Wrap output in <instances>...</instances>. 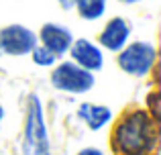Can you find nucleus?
I'll return each mask as SVG.
<instances>
[{
    "mask_svg": "<svg viewBox=\"0 0 161 155\" xmlns=\"http://www.w3.org/2000/svg\"><path fill=\"white\" fill-rule=\"evenodd\" d=\"M67 53H69L71 61L75 65H80L82 69H86L90 74L100 72L104 68V51L100 49L98 43H94L90 39H84V37L74 39V43H71Z\"/></svg>",
    "mask_w": 161,
    "mask_h": 155,
    "instance_id": "7",
    "label": "nucleus"
},
{
    "mask_svg": "<svg viewBox=\"0 0 161 155\" xmlns=\"http://www.w3.org/2000/svg\"><path fill=\"white\" fill-rule=\"evenodd\" d=\"M75 155H104V151L98 149V147H84V149H80Z\"/></svg>",
    "mask_w": 161,
    "mask_h": 155,
    "instance_id": "13",
    "label": "nucleus"
},
{
    "mask_svg": "<svg viewBox=\"0 0 161 155\" xmlns=\"http://www.w3.org/2000/svg\"><path fill=\"white\" fill-rule=\"evenodd\" d=\"M118 2H122V4H137V2H141V0H118Z\"/></svg>",
    "mask_w": 161,
    "mask_h": 155,
    "instance_id": "15",
    "label": "nucleus"
},
{
    "mask_svg": "<svg viewBox=\"0 0 161 155\" xmlns=\"http://www.w3.org/2000/svg\"><path fill=\"white\" fill-rule=\"evenodd\" d=\"M130 35H133V25L125 19V16H112L106 20L98 35V45L100 49L118 53L126 43H129Z\"/></svg>",
    "mask_w": 161,
    "mask_h": 155,
    "instance_id": "6",
    "label": "nucleus"
},
{
    "mask_svg": "<svg viewBox=\"0 0 161 155\" xmlns=\"http://www.w3.org/2000/svg\"><path fill=\"white\" fill-rule=\"evenodd\" d=\"M108 0H75V10L84 20H100L106 12Z\"/></svg>",
    "mask_w": 161,
    "mask_h": 155,
    "instance_id": "10",
    "label": "nucleus"
},
{
    "mask_svg": "<svg viewBox=\"0 0 161 155\" xmlns=\"http://www.w3.org/2000/svg\"><path fill=\"white\" fill-rule=\"evenodd\" d=\"M78 119L86 125L90 131H102L112 123V110L104 104L82 102L78 106Z\"/></svg>",
    "mask_w": 161,
    "mask_h": 155,
    "instance_id": "9",
    "label": "nucleus"
},
{
    "mask_svg": "<svg viewBox=\"0 0 161 155\" xmlns=\"http://www.w3.org/2000/svg\"><path fill=\"white\" fill-rule=\"evenodd\" d=\"M37 43L43 45L45 49L53 53L57 57H63L69 51L71 43H74V35L67 27L57 23H45L37 33Z\"/></svg>",
    "mask_w": 161,
    "mask_h": 155,
    "instance_id": "8",
    "label": "nucleus"
},
{
    "mask_svg": "<svg viewBox=\"0 0 161 155\" xmlns=\"http://www.w3.org/2000/svg\"><path fill=\"white\" fill-rule=\"evenodd\" d=\"M37 33L25 25H6L0 29V57H23L35 49Z\"/></svg>",
    "mask_w": 161,
    "mask_h": 155,
    "instance_id": "5",
    "label": "nucleus"
},
{
    "mask_svg": "<svg viewBox=\"0 0 161 155\" xmlns=\"http://www.w3.org/2000/svg\"><path fill=\"white\" fill-rule=\"evenodd\" d=\"M29 55H31L33 64L39 65V68H53V65L57 64V59H59L57 55H53L49 49H45L43 45H39V43L35 45V49H33Z\"/></svg>",
    "mask_w": 161,
    "mask_h": 155,
    "instance_id": "11",
    "label": "nucleus"
},
{
    "mask_svg": "<svg viewBox=\"0 0 161 155\" xmlns=\"http://www.w3.org/2000/svg\"><path fill=\"white\" fill-rule=\"evenodd\" d=\"M145 110L159 123V94H157V92H151V94L147 96V106H145Z\"/></svg>",
    "mask_w": 161,
    "mask_h": 155,
    "instance_id": "12",
    "label": "nucleus"
},
{
    "mask_svg": "<svg viewBox=\"0 0 161 155\" xmlns=\"http://www.w3.org/2000/svg\"><path fill=\"white\" fill-rule=\"evenodd\" d=\"M94 82H96L94 74L82 69L71 59L59 61L51 69V86L63 94H75V96L86 94L94 88Z\"/></svg>",
    "mask_w": 161,
    "mask_h": 155,
    "instance_id": "4",
    "label": "nucleus"
},
{
    "mask_svg": "<svg viewBox=\"0 0 161 155\" xmlns=\"http://www.w3.org/2000/svg\"><path fill=\"white\" fill-rule=\"evenodd\" d=\"M20 153L51 155V139H49V129H47V123H45V108L37 94H31L27 100Z\"/></svg>",
    "mask_w": 161,
    "mask_h": 155,
    "instance_id": "2",
    "label": "nucleus"
},
{
    "mask_svg": "<svg viewBox=\"0 0 161 155\" xmlns=\"http://www.w3.org/2000/svg\"><path fill=\"white\" fill-rule=\"evenodd\" d=\"M157 120L145 108H130L114 123L110 145L116 155H153L159 145Z\"/></svg>",
    "mask_w": 161,
    "mask_h": 155,
    "instance_id": "1",
    "label": "nucleus"
},
{
    "mask_svg": "<svg viewBox=\"0 0 161 155\" xmlns=\"http://www.w3.org/2000/svg\"><path fill=\"white\" fill-rule=\"evenodd\" d=\"M155 61L157 49L149 41H129L116 55L118 68L133 78H147L153 72Z\"/></svg>",
    "mask_w": 161,
    "mask_h": 155,
    "instance_id": "3",
    "label": "nucleus"
},
{
    "mask_svg": "<svg viewBox=\"0 0 161 155\" xmlns=\"http://www.w3.org/2000/svg\"><path fill=\"white\" fill-rule=\"evenodd\" d=\"M2 119H4V108L0 106V125H2Z\"/></svg>",
    "mask_w": 161,
    "mask_h": 155,
    "instance_id": "16",
    "label": "nucleus"
},
{
    "mask_svg": "<svg viewBox=\"0 0 161 155\" xmlns=\"http://www.w3.org/2000/svg\"><path fill=\"white\" fill-rule=\"evenodd\" d=\"M57 4L61 10H71L75 6V0H57Z\"/></svg>",
    "mask_w": 161,
    "mask_h": 155,
    "instance_id": "14",
    "label": "nucleus"
}]
</instances>
